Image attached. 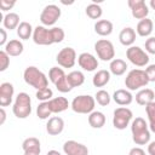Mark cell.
I'll use <instances>...</instances> for the list:
<instances>
[{
    "label": "cell",
    "instance_id": "1",
    "mask_svg": "<svg viewBox=\"0 0 155 155\" xmlns=\"http://www.w3.org/2000/svg\"><path fill=\"white\" fill-rule=\"evenodd\" d=\"M65 33L59 27H53L51 29H47L44 25H38L34 28L33 31V41L36 45L47 46L52 44H59L64 40Z\"/></svg>",
    "mask_w": 155,
    "mask_h": 155
},
{
    "label": "cell",
    "instance_id": "2",
    "mask_svg": "<svg viewBox=\"0 0 155 155\" xmlns=\"http://www.w3.org/2000/svg\"><path fill=\"white\" fill-rule=\"evenodd\" d=\"M132 139L137 145H145L150 140L149 126L143 117H136L131 124Z\"/></svg>",
    "mask_w": 155,
    "mask_h": 155
},
{
    "label": "cell",
    "instance_id": "3",
    "mask_svg": "<svg viewBox=\"0 0 155 155\" xmlns=\"http://www.w3.org/2000/svg\"><path fill=\"white\" fill-rule=\"evenodd\" d=\"M23 79L29 86L36 88V91L41 90V88H45V87H48L47 86L48 85L47 76L39 68H36L34 65H30V67L25 68V70L23 73Z\"/></svg>",
    "mask_w": 155,
    "mask_h": 155
},
{
    "label": "cell",
    "instance_id": "4",
    "mask_svg": "<svg viewBox=\"0 0 155 155\" xmlns=\"http://www.w3.org/2000/svg\"><path fill=\"white\" fill-rule=\"evenodd\" d=\"M12 111L18 119H27L31 114V99L28 93L21 92L17 94L12 107Z\"/></svg>",
    "mask_w": 155,
    "mask_h": 155
},
{
    "label": "cell",
    "instance_id": "5",
    "mask_svg": "<svg viewBox=\"0 0 155 155\" xmlns=\"http://www.w3.org/2000/svg\"><path fill=\"white\" fill-rule=\"evenodd\" d=\"M148 82H149L148 76L145 71L142 69H132L125 79V86L130 91H136L142 87H145Z\"/></svg>",
    "mask_w": 155,
    "mask_h": 155
},
{
    "label": "cell",
    "instance_id": "6",
    "mask_svg": "<svg viewBox=\"0 0 155 155\" xmlns=\"http://www.w3.org/2000/svg\"><path fill=\"white\" fill-rule=\"evenodd\" d=\"M96 99L90 94H80L75 97L70 104L73 111L78 114H91L94 110Z\"/></svg>",
    "mask_w": 155,
    "mask_h": 155
},
{
    "label": "cell",
    "instance_id": "7",
    "mask_svg": "<svg viewBox=\"0 0 155 155\" xmlns=\"http://www.w3.org/2000/svg\"><path fill=\"white\" fill-rule=\"evenodd\" d=\"M48 79L59 92L67 93V92L71 91V87L69 86V84L67 81V74L64 73L63 68L52 67L48 71Z\"/></svg>",
    "mask_w": 155,
    "mask_h": 155
},
{
    "label": "cell",
    "instance_id": "8",
    "mask_svg": "<svg viewBox=\"0 0 155 155\" xmlns=\"http://www.w3.org/2000/svg\"><path fill=\"white\" fill-rule=\"evenodd\" d=\"M94 51L99 59L104 62H111L115 58V48L110 40L101 39L94 44Z\"/></svg>",
    "mask_w": 155,
    "mask_h": 155
},
{
    "label": "cell",
    "instance_id": "9",
    "mask_svg": "<svg viewBox=\"0 0 155 155\" xmlns=\"http://www.w3.org/2000/svg\"><path fill=\"white\" fill-rule=\"evenodd\" d=\"M132 110L127 107H119L113 113V126L116 130H125L132 120Z\"/></svg>",
    "mask_w": 155,
    "mask_h": 155
},
{
    "label": "cell",
    "instance_id": "10",
    "mask_svg": "<svg viewBox=\"0 0 155 155\" xmlns=\"http://www.w3.org/2000/svg\"><path fill=\"white\" fill-rule=\"evenodd\" d=\"M126 57L136 67H145L149 63V54L139 46H130L126 51Z\"/></svg>",
    "mask_w": 155,
    "mask_h": 155
},
{
    "label": "cell",
    "instance_id": "11",
    "mask_svg": "<svg viewBox=\"0 0 155 155\" xmlns=\"http://www.w3.org/2000/svg\"><path fill=\"white\" fill-rule=\"evenodd\" d=\"M61 8L54 5V4H50V5H46L44 7V10L41 11V15H40V22L42 23V25H53L58 18L61 17Z\"/></svg>",
    "mask_w": 155,
    "mask_h": 155
},
{
    "label": "cell",
    "instance_id": "12",
    "mask_svg": "<svg viewBox=\"0 0 155 155\" xmlns=\"http://www.w3.org/2000/svg\"><path fill=\"white\" fill-rule=\"evenodd\" d=\"M56 61L62 68H73L76 62V52L73 47H63L57 53Z\"/></svg>",
    "mask_w": 155,
    "mask_h": 155
},
{
    "label": "cell",
    "instance_id": "13",
    "mask_svg": "<svg viewBox=\"0 0 155 155\" xmlns=\"http://www.w3.org/2000/svg\"><path fill=\"white\" fill-rule=\"evenodd\" d=\"M130 8H131V12H132V16L137 19H144V18H148V15H149V8L145 4L144 0H128L127 1Z\"/></svg>",
    "mask_w": 155,
    "mask_h": 155
},
{
    "label": "cell",
    "instance_id": "14",
    "mask_svg": "<svg viewBox=\"0 0 155 155\" xmlns=\"http://www.w3.org/2000/svg\"><path fill=\"white\" fill-rule=\"evenodd\" d=\"M78 64L86 71H93L98 68V59L88 52H82L78 57Z\"/></svg>",
    "mask_w": 155,
    "mask_h": 155
},
{
    "label": "cell",
    "instance_id": "15",
    "mask_svg": "<svg viewBox=\"0 0 155 155\" xmlns=\"http://www.w3.org/2000/svg\"><path fill=\"white\" fill-rule=\"evenodd\" d=\"M63 151L65 155H88L87 147L76 140H67L63 144Z\"/></svg>",
    "mask_w": 155,
    "mask_h": 155
},
{
    "label": "cell",
    "instance_id": "16",
    "mask_svg": "<svg viewBox=\"0 0 155 155\" xmlns=\"http://www.w3.org/2000/svg\"><path fill=\"white\" fill-rule=\"evenodd\" d=\"M13 93H15V87L11 82H2L0 85V105L2 108L12 103Z\"/></svg>",
    "mask_w": 155,
    "mask_h": 155
},
{
    "label": "cell",
    "instance_id": "17",
    "mask_svg": "<svg viewBox=\"0 0 155 155\" xmlns=\"http://www.w3.org/2000/svg\"><path fill=\"white\" fill-rule=\"evenodd\" d=\"M22 149L24 155H40L41 153L40 140L36 137H28L23 140Z\"/></svg>",
    "mask_w": 155,
    "mask_h": 155
},
{
    "label": "cell",
    "instance_id": "18",
    "mask_svg": "<svg viewBox=\"0 0 155 155\" xmlns=\"http://www.w3.org/2000/svg\"><path fill=\"white\" fill-rule=\"evenodd\" d=\"M64 130V120L59 116H52L46 124V131L50 136H58Z\"/></svg>",
    "mask_w": 155,
    "mask_h": 155
},
{
    "label": "cell",
    "instance_id": "19",
    "mask_svg": "<svg viewBox=\"0 0 155 155\" xmlns=\"http://www.w3.org/2000/svg\"><path fill=\"white\" fill-rule=\"evenodd\" d=\"M113 99H114V102H115L117 105L126 107V105H130V104L133 102V96H132V93H131L128 90L119 88V90H116V91L114 92Z\"/></svg>",
    "mask_w": 155,
    "mask_h": 155
},
{
    "label": "cell",
    "instance_id": "20",
    "mask_svg": "<svg viewBox=\"0 0 155 155\" xmlns=\"http://www.w3.org/2000/svg\"><path fill=\"white\" fill-rule=\"evenodd\" d=\"M23 50H24V46H23L22 41L18 40V39H12V40H10V41L5 45V47H4V51H5L8 56H12V57H17V56L22 54Z\"/></svg>",
    "mask_w": 155,
    "mask_h": 155
},
{
    "label": "cell",
    "instance_id": "21",
    "mask_svg": "<svg viewBox=\"0 0 155 155\" xmlns=\"http://www.w3.org/2000/svg\"><path fill=\"white\" fill-rule=\"evenodd\" d=\"M119 40L124 46H133V42L136 41V30L131 27L124 28L119 34Z\"/></svg>",
    "mask_w": 155,
    "mask_h": 155
},
{
    "label": "cell",
    "instance_id": "22",
    "mask_svg": "<svg viewBox=\"0 0 155 155\" xmlns=\"http://www.w3.org/2000/svg\"><path fill=\"white\" fill-rule=\"evenodd\" d=\"M155 93L151 88H142L136 93V102L139 105H147L151 102H154Z\"/></svg>",
    "mask_w": 155,
    "mask_h": 155
},
{
    "label": "cell",
    "instance_id": "23",
    "mask_svg": "<svg viewBox=\"0 0 155 155\" xmlns=\"http://www.w3.org/2000/svg\"><path fill=\"white\" fill-rule=\"evenodd\" d=\"M153 29H154V23L150 18H144V19H140L136 27V31L139 36L142 38H147L149 36L151 33H153Z\"/></svg>",
    "mask_w": 155,
    "mask_h": 155
},
{
    "label": "cell",
    "instance_id": "24",
    "mask_svg": "<svg viewBox=\"0 0 155 155\" xmlns=\"http://www.w3.org/2000/svg\"><path fill=\"white\" fill-rule=\"evenodd\" d=\"M48 105H50V109L52 113L58 114V113H62L68 109L69 102L65 97H54L51 101H48Z\"/></svg>",
    "mask_w": 155,
    "mask_h": 155
},
{
    "label": "cell",
    "instance_id": "25",
    "mask_svg": "<svg viewBox=\"0 0 155 155\" xmlns=\"http://www.w3.org/2000/svg\"><path fill=\"white\" fill-rule=\"evenodd\" d=\"M114 25L108 19H99L94 23V31L101 36H108L113 33Z\"/></svg>",
    "mask_w": 155,
    "mask_h": 155
},
{
    "label": "cell",
    "instance_id": "26",
    "mask_svg": "<svg viewBox=\"0 0 155 155\" xmlns=\"http://www.w3.org/2000/svg\"><path fill=\"white\" fill-rule=\"evenodd\" d=\"M127 70V63L121 58H114L109 64V71L115 76H121Z\"/></svg>",
    "mask_w": 155,
    "mask_h": 155
},
{
    "label": "cell",
    "instance_id": "27",
    "mask_svg": "<svg viewBox=\"0 0 155 155\" xmlns=\"http://www.w3.org/2000/svg\"><path fill=\"white\" fill-rule=\"evenodd\" d=\"M110 80V71L107 69H101L98 70L93 78H92V84L94 87H104Z\"/></svg>",
    "mask_w": 155,
    "mask_h": 155
},
{
    "label": "cell",
    "instance_id": "28",
    "mask_svg": "<svg viewBox=\"0 0 155 155\" xmlns=\"http://www.w3.org/2000/svg\"><path fill=\"white\" fill-rule=\"evenodd\" d=\"M88 124L92 128H102L105 125V115L102 111L93 110L88 114Z\"/></svg>",
    "mask_w": 155,
    "mask_h": 155
},
{
    "label": "cell",
    "instance_id": "29",
    "mask_svg": "<svg viewBox=\"0 0 155 155\" xmlns=\"http://www.w3.org/2000/svg\"><path fill=\"white\" fill-rule=\"evenodd\" d=\"M67 81L71 88L79 87L85 82V75L80 70H73L67 75Z\"/></svg>",
    "mask_w": 155,
    "mask_h": 155
},
{
    "label": "cell",
    "instance_id": "30",
    "mask_svg": "<svg viewBox=\"0 0 155 155\" xmlns=\"http://www.w3.org/2000/svg\"><path fill=\"white\" fill-rule=\"evenodd\" d=\"M19 23H21V22H19V16H18L17 13H15V12H8V13H6V15L4 16V18H2L4 28L10 29V30L17 29L18 25H19Z\"/></svg>",
    "mask_w": 155,
    "mask_h": 155
},
{
    "label": "cell",
    "instance_id": "31",
    "mask_svg": "<svg viewBox=\"0 0 155 155\" xmlns=\"http://www.w3.org/2000/svg\"><path fill=\"white\" fill-rule=\"evenodd\" d=\"M33 27L29 22H21L17 28V35L22 40H28L30 36H33Z\"/></svg>",
    "mask_w": 155,
    "mask_h": 155
},
{
    "label": "cell",
    "instance_id": "32",
    "mask_svg": "<svg viewBox=\"0 0 155 155\" xmlns=\"http://www.w3.org/2000/svg\"><path fill=\"white\" fill-rule=\"evenodd\" d=\"M85 12H86V15H87L91 19H98V18H101V16H102V13H103V10H102V7H101L98 4L92 2V4H90V5L86 6Z\"/></svg>",
    "mask_w": 155,
    "mask_h": 155
},
{
    "label": "cell",
    "instance_id": "33",
    "mask_svg": "<svg viewBox=\"0 0 155 155\" xmlns=\"http://www.w3.org/2000/svg\"><path fill=\"white\" fill-rule=\"evenodd\" d=\"M145 113L149 120V128L155 133V101L145 105Z\"/></svg>",
    "mask_w": 155,
    "mask_h": 155
},
{
    "label": "cell",
    "instance_id": "34",
    "mask_svg": "<svg viewBox=\"0 0 155 155\" xmlns=\"http://www.w3.org/2000/svg\"><path fill=\"white\" fill-rule=\"evenodd\" d=\"M94 99H96V102H97L99 105L107 107V105L110 103L111 97H110V94L108 93V91H105V90H99V91L96 92Z\"/></svg>",
    "mask_w": 155,
    "mask_h": 155
},
{
    "label": "cell",
    "instance_id": "35",
    "mask_svg": "<svg viewBox=\"0 0 155 155\" xmlns=\"http://www.w3.org/2000/svg\"><path fill=\"white\" fill-rule=\"evenodd\" d=\"M52 111L50 109V105H48V102H41L38 108H36V115L39 119L41 120H45V119H48V116H51Z\"/></svg>",
    "mask_w": 155,
    "mask_h": 155
},
{
    "label": "cell",
    "instance_id": "36",
    "mask_svg": "<svg viewBox=\"0 0 155 155\" xmlns=\"http://www.w3.org/2000/svg\"><path fill=\"white\" fill-rule=\"evenodd\" d=\"M35 97H36L39 101H41V102H48V101L52 99L53 92H52V90H51L50 87H45V88L38 90Z\"/></svg>",
    "mask_w": 155,
    "mask_h": 155
},
{
    "label": "cell",
    "instance_id": "37",
    "mask_svg": "<svg viewBox=\"0 0 155 155\" xmlns=\"http://www.w3.org/2000/svg\"><path fill=\"white\" fill-rule=\"evenodd\" d=\"M10 65V56L1 50L0 51V71H5Z\"/></svg>",
    "mask_w": 155,
    "mask_h": 155
},
{
    "label": "cell",
    "instance_id": "38",
    "mask_svg": "<svg viewBox=\"0 0 155 155\" xmlns=\"http://www.w3.org/2000/svg\"><path fill=\"white\" fill-rule=\"evenodd\" d=\"M145 51L147 53L155 54V36H150L145 40Z\"/></svg>",
    "mask_w": 155,
    "mask_h": 155
},
{
    "label": "cell",
    "instance_id": "39",
    "mask_svg": "<svg viewBox=\"0 0 155 155\" xmlns=\"http://www.w3.org/2000/svg\"><path fill=\"white\" fill-rule=\"evenodd\" d=\"M144 71L148 76L149 82H155V64H149Z\"/></svg>",
    "mask_w": 155,
    "mask_h": 155
},
{
    "label": "cell",
    "instance_id": "40",
    "mask_svg": "<svg viewBox=\"0 0 155 155\" xmlns=\"http://www.w3.org/2000/svg\"><path fill=\"white\" fill-rule=\"evenodd\" d=\"M16 1H8V0H0V10L1 11H8L15 6Z\"/></svg>",
    "mask_w": 155,
    "mask_h": 155
},
{
    "label": "cell",
    "instance_id": "41",
    "mask_svg": "<svg viewBox=\"0 0 155 155\" xmlns=\"http://www.w3.org/2000/svg\"><path fill=\"white\" fill-rule=\"evenodd\" d=\"M0 46H4L5 47V45L8 42L7 41V33H6V30H5V28H0Z\"/></svg>",
    "mask_w": 155,
    "mask_h": 155
},
{
    "label": "cell",
    "instance_id": "42",
    "mask_svg": "<svg viewBox=\"0 0 155 155\" xmlns=\"http://www.w3.org/2000/svg\"><path fill=\"white\" fill-rule=\"evenodd\" d=\"M128 155H145V151L139 147H134V148H132L130 150Z\"/></svg>",
    "mask_w": 155,
    "mask_h": 155
},
{
    "label": "cell",
    "instance_id": "43",
    "mask_svg": "<svg viewBox=\"0 0 155 155\" xmlns=\"http://www.w3.org/2000/svg\"><path fill=\"white\" fill-rule=\"evenodd\" d=\"M148 153H149V155H155V140L151 142V143H149V145H148Z\"/></svg>",
    "mask_w": 155,
    "mask_h": 155
},
{
    "label": "cell",
    "instance_id": "44",
    "mask_svg": "<svg viewBox=\"0 0 155 155\" xmlns=\"http://www.w3.org/2000/svg\"><path fill=\"white\" fill-rule=\"evenodd\" d=\"M0 115H1V119H0V125H4L5 120H6V111L4 108L0 109Z\"/></svg>",
    "mask_w": 155,
    "mask_h": 155
},
{
    "label": "cell",
    "instance_id": "45",
    "mask_svg": "<svg viewBox=\"0 0 155 155\" xmlns=\"http://www.w3.org/2000/svg\"><path fill=\"white\" fill-rule=\"evenodd\" d=\"M46 155H62V154L59 151H57V150H50V151H47Z\"/></svg>",
    "mask_w": 155,
    "mask_h": 155
},
{
    "label": "cell",
    "instance_id": "46",
    "mask_svg": "<svg viewBox=\"0 0 155 155\" xmlns=\"http://www.w3.org/2000/svg\"><path fill=\"white\" fill-rule=\"evenodd\" d=\"M149 5H150V7H151L153 10H155V0H150Z\"/></svg>",
    "mask_w": 155,
    "mask_h": 155
}]
</instances>
